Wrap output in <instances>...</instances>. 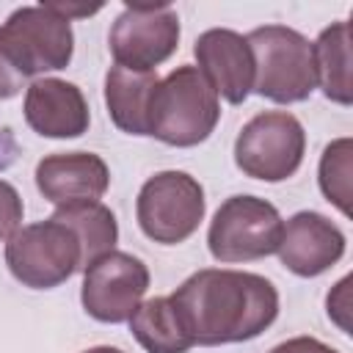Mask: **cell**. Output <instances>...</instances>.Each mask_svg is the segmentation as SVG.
Returning <instances> with one entry per match:
<instances>
[{
    "label": "cell",
    "instance_id": "1",
    "mask_svg": "<svg viewBox=\"0 0 353 353\" xmlns=\"http://www.w3.org/2000/svg\"><path fill=\"white\" fill-rule=\"evenodd\" d=\"M193 345L215 347L256 339L279 317V290L248 270L204 268L171 295Z\"/></svg>",
    "mask_w": 353,
    "mask_h": 353
},
{
    "label": "cell",
    "instance_id": "2",
    "mask_svg": "<svg viewBox=\"0 0 353 353\" xmlns=\"http://www.w3.org/2000/svg\"><path fill=\"white\" fill-rule=\"evenodd\" d=\"M221 119V99L199 66H176L157 80L149 108V135L168 146H196L207 141Z\"/></svg>",
    "mask_w": 353,
    "mask_h": 353
},
{
    "label": "cell",
    "instance_id": "3",
    "mask_svg": "<svg viewBox=\"0 0 353 353\" xmlns=\"http://www.w3.org/2000/svg\"><path fill=\"white\" fill-rule=\"evenodd\" d=\"M254 55V88L259 97L292 105L317 88L312 41L287 25H262L245 36Z\"/></svg>",
    "mask_w": 353,
    "mask_h": 353
},
{
    "label": "cell",
    "instance_id": "4",
    "mask_svg": "<svg viewBox=\"0 0 353 353\" xmlns=\"http://www.w3.org/2000/svg\"><path fill=\"white\" fill-rule=\"evenodd\" d=\"M6 265L17 281L30 290H52L74 270H83L77 234L50 215L47 221L19 226L6 243Z\"/></svg>",
    "mask_w": 353,
    "mask_h": 353
},
{
    "label": "cell",
    "instance_id": "5",
    "mask_svg": "<svg viewBox=\"0 0 353 353\" xmlns=\"http://www.w3.org/2000/svg\"><path fill=\"white\" fill-rule=\"evenodd\" d=\"M204 188L188 171H160L149 176L135 199L141 232L163 245L185 243L204 221Z\"/></svg>",
    "mask_w": 353,
    "mask_h": 353
},
{
    "label": "cell",
    "instance_id": "6",
    "mask_svg": "<svg viewBox=\"0 0 353 353\" xmlns=\"http://www.w3.org/2000/svg\"><path fill=\"white\" fill-rule=\"evenodd\" d=\"M0 41L25 80L66 69L74 52L72 22L47 3L11 11V17L0 25Z\"/></svg>",
    "mask_w": 353,
    "mask_h": 353
},
{
    "label": "cell",
    "instance_id": "7",
    "mask_svg": "<svg viewBox=\"0 0 353 353\" xmlns=\"http://www.w3.org/2000/svg\"><path fill=\"white\" fill-rule=\"evenodd\" d=\"M306 154L303 124L287 110H262L243 124L234 141L237 168L262 182L290 179Z\"/></svg>",
    "mask_w": 353,
    "mask_h": 353
},
{
    "label": "cell",
    "instance_id": "8",
    "mask_svg": "<svg viewBox=\"0 0 353 353\" xmlns=\"http://www.w3.org/2000/svg\"><path fill=\"white\" fill-rule=\"evenodd\" d=\"M284 221L279 210L259 196H229L207 229L210 254L218 262H254L276 254Z\"/></svg>",
    "mask_w": 353,
    "mask_h": 353
},
{
    "label": "cell",
    "instance_id": "9",
    "mask_svg": "<svg viewBox=\"0 0 353 353\" xmlns=\"http://www.w3.org/2000/svg\"><path fill=\"white\" fill-rule=\"evenodd\" d=\"M179 14L171 3H127L108 33L116 66L154 72L179 44Z\"/></svg>",
    "mask_w": 353,
    "mask_h": 353
},
{
    "label": "cell",
    "instance_id": "10",
    "mask_svg": "<svg viewBox=\"0 0 353 353\" xmlns=\"http://www.w3.org/2000/svg\"><path fill=\"white\" fill-rule=\"evenodd\" d=\"M149 268L127 251H108L83 270L80 301L88 317L99 323H127L143 303Z\"/></svg>",
    "mask_w": 353,
    "mask_h": 353
},
{
    "label": "cell",
    "instance_id": "11",
    "mask_svg": "<svg viewBox=\"0 0 353 353\" xmlns=\"http://www.w3.org/2000/svg\"><path fill=\"white\" fill-rule=\"evenodd\" d=\"M276 254L290 273L301 279H314L342 259L345 234L325 215L314 210H301L284 223Z\"/></svg>",
    "mask_w": 353,
    "mask_h": 353
},
{
    "label": "cell",
    "instance_id": "12",
    "mask_svg": "<svg viewBox=\"0 0 353 353\" xmlns=\"http://www.w3.org/2000/svg\"><path fill=\"white\" fill-rule=\"evenodd\" d=\"M193 55L199 61V72L218 97L229 105L248 99L254 88V55L245 36L229 28H210L196 39Z\"/></svg>",
    "mask_w": 353,
    "mask_h": 353
},
{
    "label": "cell",
    "instance_id": "13",
    "mask_svg": "<svg viewBox=\"0 0 353 353\" xmlns=\"http://www.w3.org/2000/svg\"><path fill=\"white\" fill-rule=\"evenodd\" d=\"M110 185L105 160L94 152H58L36 165V188L55 207L99 201Z\"/></svg>",
    "mask_w": 353,
    "mask_h": 353
},
{
    "label": "cell",
    "instance_id": "14",
    "mask_svg": "<svg viewBox=\"0 0 353 353\" xmlns=\"http://www.w3.org/2000/svg\"><path fill=\"white\" fill-rule=\"evenodd\" d=\"M25 121L44 138H77L88 130L91 113L83 91L61 77H39L25 88Z\"/></svg>",
    "mask_w": 353,
    "mask_h": 353
},
{
    "label": "cell",
    "instance_id": "15",
    "mask_svg": "<svg viewBox=\"0 0 353 353\" xmlns=\"http://www.w3.org/2000/svg\"><path fill=\"white\" fill-rule=\"evenodd\" d=\"M157 85L154 72L110 66L105 74V105L110 121L127 135H149V108Z\"/></svg>",
    "mask_w": 353,
    "mask_h": 353
},
{
    "label": "cell",
    "instance_id": "16",
    "mask_svg": "<svg viewBox=\"0 0 353 353\" xmlns=\"http://www.w3.org/2000/svg\"><path fill=\"white\" fill-rule=\"evenodd\" d=\"M127 323L146 353H188L193 347V339L168 295L143 301Z\"/></svg>",
    "mask_w": 353,
    "mask_h": 353
},
{
    "label": "cell",
    "instance_id": "17",
    "mask_svg": "<svg viewBox=\"0 0 353 353\" xmlns=\"http://www.w3.org/2000/svg\"><path fill=\"white\" fill-rule=\"evenodd\" d=\"M314 50V69H317V85L323 88L325 99L336 105L353 102V83H350V22H334L328 25L317 41Z\"/></svg>",
    "mask_w": 353,
    "mask_h": 353
},
{
    "label": "cell",
    "instance_id": "18",
    "mask_svg": "<svg viewBox=\"0 0 353 353\" xmlns=\"http://www.w3.org/2000/svg\"><path fill=\"white\" fill-rule=\"evenodd\" d=\"M58 221H63L80 240V251H83V270L97 262L99 256H105L108 251H113L116 240H119V223L116 215L110 212V207H105L102 201H85V204H69V207H55L52 212Z\"/></svg>",
    "mask_w": 353,
    "mask_h": 353
},
{
    "label": "cell",
    "instance_id": "19",
    "mask_svg": "<svg viewBox=\"0 0 353 353\" xmlns=\"http://www.w3.org/2000/svg\"><path fill=\"white\" fill-rule=\"evenodd\" d=\"M350 160H353V141L336 138L323 149L320 171H317L323 196L345 215H350Z\"/></svg>",
    "mask_w": 353,
    "mask_h": 353
},
{
    "label": "cell",
    "instance_id": "20",
    "mask_svg": "<svg viewBox=\"0 0 353 353\" xmlns=\"http://www.w3.org/2000/svg\"><path fill=\"white\" fill-rule=\"evenodd\" d=\"M22 215H25V207H22L17 188L11 182L0 179V240H8L19 229Z\"/></svg>",
    "mask_w": 353,
    "mask_h": 353
},
{
    "label": "cell",
    "instance_id": "21",
    "mask_svg": "<svg viewBox=\"0 0 353 353\" xmlns=\"http://www.w3.org/2000/svg\"><path fill=\"white\" fill-rule=\"evenodd\" d=\"M25 88V77L17 72V66L11 63L3 41H0V99H11Z\"/></svg>",
    "mask_w": 353,
    "mask_h": 353
},
{
    "label": "cell",
    "instance_id": "22",
    "mask_svg": "<svg viewBox=\"0 0 353 353\" xmlns=\"http://www.w3.org/2000/svg\"><path fill=\"white\" fill-rule=\"evenodd\" d=\"M347 287H350V276H345L331 292H328V317H334L336 320V325L345 331V334H350V325H347V306H350V301H347Z\"/></svg>",
    "mask_w": 353,
    "mask_h": 353
},
{
    "label": "cell",
    "instance_id": "23",
    "mask_svg": "<svg viewBox=\"0 0 353 353\" xmlns=\"http://www.w3.org/2000/svg\"><path fill=\"white\" fill-rule=\"evenodd\" d=\"M270 353H339V350H334L331 345H325L314 336H292V339L276 345Z\"/></svg>",
    "mask_w": 353,
    "mask_h": 353
},
{
    "label": "cell",
    "instance_id": "24",
    "mask_svg": "<svg viewBox=\"0 0 353 353\" xmlns=\"http://www.w3.org/2000/svg\"><path fill=\"white\" fill-rule=\"evenodd\" d=\"M52 11H58L61 17H66L72 22V17H88V14H97L102 6H74V3H47Z\"/></svg>",
    "mask_w": 353,
    "mask_h": 353
},
{
    "label": "cell",
    "instance_id": "25",
    "mask_svg": "<svg viewBox=\"0 0 353 353\" xmlns=\"http://www.w3.org/2000/svg\"><path fill=\"white\" fill-rule=\"evenodd\" d=\"M83 353H124V350H119V347H110V345H97V347H88V350H83Z\"/></svg>",
    "mask_w": 353,
    "mask_h": 353
}]
</instances>
